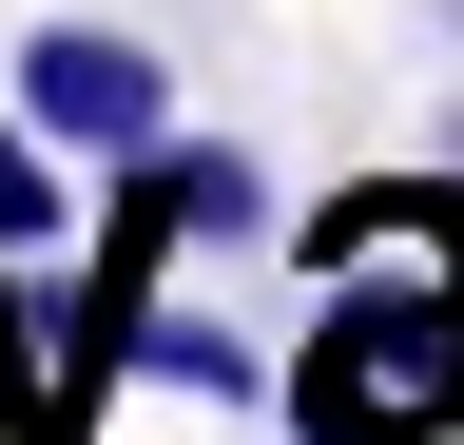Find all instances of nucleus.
<instances>
[{"label":"nucleus","mask_w":464,"mask_h":445,"mask_svg":"<svg viewBox=\"0 0 464 445\" xmlns=\"http://www.w3.org/2000/svg\"><path fill=\"white\" fill-rule=\"evenodd\" d=\"M136 387H174V407H290V368L252 349V329H232V310H136Z\"/></svg>","instance_id":"nucleus-2"},{"label":"nucleus","mask_w":464,"mask_h":445,"mask_svg":"<svg viewBox=\"0 0 464 445\" xmlns=\"http://www.w3.org/2000/svg\"><path fill=\"white\" fill-rule=\"evenodd\" d=\"M0 252H78V194H58V136L0 117Z\"/></svg>","instance_id":"nucleus-3"},{"label":"nucleus","mask_w":464,"mask_h":445,"mask_svg":"<svg viewBox=\"0 0 464 445\" xmlns=\"http://www.w3.org/2000/svg\"><path fill=\"white\" fill-rule=\"evenodd\" d=\"M20 117L78 155V175H136V155L174 136V59L116 39V20H39V39H20Z\"/></svg>","instance_id":"nucleus-1"}]
</instances>
